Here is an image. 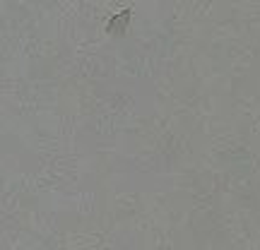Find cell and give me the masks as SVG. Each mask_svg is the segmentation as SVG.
<instances>
[{"instance_id": "obj_1", "label": "cell", "mask_w": 260, "mask_h": 250, "mask_svg": "<svg viewBox=\"0 0 260 250\" xmlns=\"http://www.w3.org/2000/svg\"><path fill=\"white\" fill-rule=\"evenodd\" d=\"M128 19H130V12L128 10H125V12H123L121 17H116V19H111V22H109V31H116V34H121L123 31V27H125V24H128Z\"/></svg>"}]
</instances>
